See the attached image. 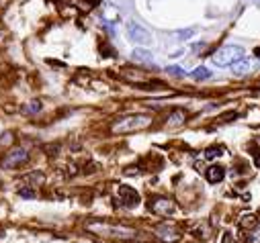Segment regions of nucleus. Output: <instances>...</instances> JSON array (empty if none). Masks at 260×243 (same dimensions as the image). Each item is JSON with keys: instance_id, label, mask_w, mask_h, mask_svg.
I'll list each match as a JSON object with an SVG mask.
<instances>
[{"instance_id": "10", "label": "nucleus", "mask_w": 260, "mask_h": 243, "mask_svg": "<svg viewBox=\"0 0 260 243\" xmlns=\"http://www.w3.org/2000/svg\"><path fill=\"white\" fill-rule=\"evenodd\" d=\"M225 178V170L221 166H211L207 170V180L211 182V184H217V182H221Z\"/></svg>"}, {"instance_id": "5", "label": "nucleus", "mask_w": 260, "mask_h": 243, "mask_svg": "<svg viewBox=\"0 0 260 243\" xmlns=\"http://www.w3.org/2000/svg\"><path fill=\"white\" fill-rule=\"evenodd\" d=\"M117 198H119V202H121L123 207H127V209H134V207L140 205V194H138L132 186H119Z\"/></svg>"}, {"instance_id": "17", "label": "nucleus", "mask_w": 260, "mask_h": 243, "mask_svg": "<svg viewBox=\"0 0 260 243\" xmlns=\"http://www.w3.org/2000/svg\"><path fill=\"white\" fill-rule=\"evenodd\" d=\"M39 108H41V104H39V102H33V104H29V106H25L23 110H25V112H37Z\"/></svg>"}, {"instance_id": "22", "label": "nucleus", "mask_w": 260, "mask_h": 243, "mask_svg": "<svg viewBox=\"0 0 260 243\" xmlns=\"http://www.w3.org/2000/svg\"><path fill=\"white\" fill-rule=\"evenodd\" d=\"M256 55H260V49H256Z\"/></svg>"}, {"instance_id": "11", "label": "nucleus", "mask_w": 260, "mask_h": 243, "mask_svg": "<svg viewBox=\"0 0 260 243\" xmlns=\"http://www.w3.org/2000/svg\"><path fill=\"white\" fill-rule=\"evenodd\" d=\"M134 59H136V62H140V64H150L152 62V53L146 51V49H136L134 51Z\"/></svg>"}, {"instance_id": "14", "label": "nucleus", "mask_w": 260, "mask_h": 243, "mask_svg": "<svg viewBox=\"0 0 260 243\" xmlns=\"http://www.w3.org/2000/svg\"><path fill=\"white\" fill-rule=\"evenodd\" d=\"M240 225H242V227H254V225H256V217H254V215H244V219H242Z\"/></svg>"}, {"instance_id": "2", "label": "nucleus", "mask_w": 260, "mask_h": 243, "mask_svg": "<svg viewBox=\"0 0 260 243\" xmlns=\"http://www.w3.org/2000/svg\"><path fill=\"white\" fill-rule=\"evenodd\" d=\"M246 57V51H244V47H240V45H223L221 49H217L215 53H213V64L215 66H219V68H228V66H234V64H238L240 59H244Z\"/></svg>"}, {"instance_id": "3", "label": "nucleus", "mask_w": 260, "mask_h": 243, "mask_svg": "<svg viewBox=\"0 0 260 243\" xmlns=\"http://www.w3.org/2000/svg\"><path fill=\"white\" fill-rule=\"evenodd\" d=\"M90 231L99 233V235H111V237H121V239H132L134 231L125 229V227H115V225H107V223H90L88 225Z\"/></svg>"}, {"instance_id": "8", "label": "nucleus", "mask_w": 260, "mask_h": 243, "mask_svg": "<svg viewBox=\"0 0 260 243\" xmlns=\"http://www.w3.org/2000/svg\"><path fill=\"white\" fill-rule=\"evenodd\" d=\"M156 235L164 241V243H176L178 239H180V235L176 233V229H172V227H168V225H164V227H160L158 231H156Z\"/></svg>"}, {"instance_id": "9", "label": "nucleus", "mask_w": 260, "mask_h": 243, "mask_svg": "<svg viewBox=\"0 0 260 243\" xmlns=\"http://www.w3.org/2000/svg\"><path fill=\"white\" fill-rule=\"evenodd\" d=\"M232 68H234V74H236V76H244V74H250V72H252L254 62H250V59L244 57V59H240L238 64H234Z\"/></svg>"}, {"instance_id": "18", "label": "nucleus", "mask_w": 260, "mask_h": 243, "mask_svg": "<svg viewBox=\"0 0 260 243\" xmlns=\"http://www.w3.org/2000/svg\"><path fill=\"white\" fill-rule=\"evenodd\" d=\"M194 33V29H186V31H178L176 35H178V39H188V35H192Z\"/></svg>"}, {"instance_id": "16", "label": "nucleus", "mask_w": 260, "mask_h": 243, "mask_svg": "<svg viewBox=\"0 0 260 243\" xmlns=\"http://www.w3.org/2000/svg\"><path fill=\"white\" fill-rule=\"evenodd\" d=\"M168 72H170L172 76H178V78H180V76H184L182 68H178V66H170V68H168Z\"/></svg>"}, {"instance_id": "21", "label": "nucleus", "mask_w": 260, "mask_h": 243, "mask_svg": "<svg viewBox=\"0 0 260 243\" xmlns=\"http://www.w3.org/2000/svg\"><path fill=\"white\" fill-rule=\"evenodd\" d=\"M256 166H258V168H260V157H256Z\"/></svg>"}, {"instance_id": "12", "label": "nucleus", "mask_w": 260, "mask_h": 243, "mask_svg": "<svg viewBox=\"0 0 260 243\" xmlns=\"http://www.w3.org/2000/svg\"><path fill=\"white\" fill-rule=\"evenodd\" d=\"M184 123V112L182 110H174L170 114V120H168V125L170 127H176V125H182Z\"/></svg>"}, {"instance_id": "13", "label": "nucleus", "mask_w": 260, "mask_h": 243, "mask_svg": "<svg viewBox=\"0 0 260 243\" xmlns=\"http://www.w3.org/2000/svg\"><path fill=\"white\" fill-rule=\"evenodd\" d=\"M194 80H207V78H211V72L207 70V68H197V70H192V74H190Z\"/></svg>"}, {"instance_id": "20", "label": "nucleus", "mask_w": 260, "mask_h": 243, "mask_svg": "<svg viewBox=\"0 0 260 243\" xmlns=\"http://www.w3.org/2000/svg\"><path fill=\"white\" fill-rule=\"evenodd\" d=\"M252 243H260V229L252 233Z\"/></svg>"}, {"instance_id": "19", "label": "nucleus", "mask_w": 260, "mask_h": 243, "mask_svg": "<svg viewBox=\"0 0 260 243\" xmlns=\"http://www.w3.org/2000/svg\"><path fill=\"white\" fill-rule=\"evenodd\" d=\"M19 194H21V196H25V198H33V196H35L31 190H19Z\"/></svg>"}, {"instance_id": "6", "label": "nucleus", "mask_w": 260, "mask_h": 243, "mask_svg": "<svg viewBox=\"0 0 260 243\" xmlns=\"http://www.w3.org/2000/svg\"><path fill=\"white\" fill-rule=\"evenodd\" d=\"M27 159H29V153H27V149H11L9 151V155L5 157V161H3V166L7 168V170H13V168H19V166H23V164H27Z\"/></svg>"}, {"instance_id": "1", "label": "nucleus", "mask_w": 260, "mask_h": 243, "mask_svg": "<svg viewBox=\"0 0 260 243\" xmlns=\"http://www.w3.org/2000/svg\"><path fill=\"white\" fill-rule=\"evenodd\" d=\"M150 125H152V118L150 116H146V114H132V116H123V118L117 120V123H113L111 131L123 135V133L142 131V129H146Z\"/></svg>"}, {"instance_id": "15", "label": "nucleus", "mask_w": 260, "mask_h": 243, "mask_svg": "<svg viewBox=\"0 0 260 243\" xmlns=\"http://www.w3.org/2000/svg\"><path fill=\"white\" fill-rule=\"evenodd\" d=\"M221 155V149L219 147H209L207 151H205V157L207 159H213V157H219Z\"/></svg>"}, {"instance_id": "7", "label": "nucleus", "mask_w": 260, "mask_h": 243, "mask_svg": "<svg viewBox=\"0 0 260 243\" xmlns=\"http://www.w3.org/2000/svg\"><path fill=\"white\" fill-rule=\"evenodd\" d=\"M150 209H152L156 215H168V213L174 211V202L168 200V198H156V200H152Z\"/></svg>"}, {"instance_id": "4", "label": "nucleus", "mask_w": 260, "mask_h": 243, "mask_svg": "<svg viewBox=\"0 0 260 243\" xmlns=\"http://www.w3.org/2000/svg\"><path fill=\"white\" fill-rule=\"evenodd\" d=\"M127 37L132 39L134 43H138V45H150L152 43V35H150V31H146L142 25H138V23H129L127 25Z\"/></svg>"}]
</instances>
